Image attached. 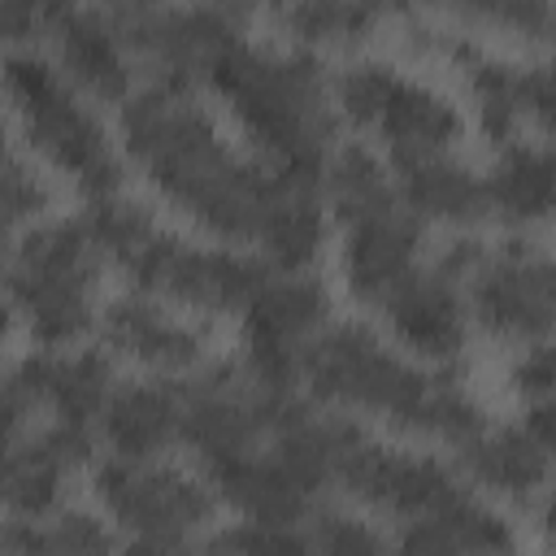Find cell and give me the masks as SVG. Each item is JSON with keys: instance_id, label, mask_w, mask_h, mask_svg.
Listing matches in <instances>:
<instances>
[{"instance_id": "obj_1", "label": "cell", "mask_w": 556, "mask_h": 556, "mask_svg": "<svg viewBox=\"0 0 556 556\" xmlns=\"http://www.w3.org/2000/svg\"><path fill=\"white\" fill-rule=\"evenodd\" d=\"M126 156L204 230L226 243H261L291 178L256 156L230 152L195 91L148 83L122 100L117 113ZM304 187V182H300Z\"/></svg>"}, {"instance_id": "obj_2", "label": "cell", "mask_w": 556, "mask_h": 556, "mask_svg": "<svg viewBox=\"0 0 556 556\" xmlns=\"http://www.w3.org/2000/svg\"><path fill=\"white\" fill-rule=\"evenodd\" d=\"M300 382L330 408L374 413L452 447L491 426L482 404L465 391L456 365H417L382 343V334L365 321H330L304 348Z\"/></svg>"}, {"instance_id": "obj_3", "label": "cell", "mask_w": 556, "mask_h": 556, "mask_svg": "<svg viewBox=\"0 0 556 556\" xmlns=\"http://www.w3.org/2000/svg\"><path fill=\"white\" fill-rule=\"evenodd\" d=\"M208 87L226 96L256 161L321 191L330 152L339 148V109L330 74L313 48L239 39L213 70Z\"/></svg>"}, {"instance_id": "obj_4", "label": "cell", "mask_w": 556, "mask_h": 556, "mask_svg": "<svg viewBox=\"0 0 556 556\" xmlns=\"http://www.w3.org/2000/svg\"><path fill=\"white\" fill-rule=\"evenodd\" d=\"M4 291L13 313L26 317L35 348H78L100 326V248L83 217H43L9 243Z\"/></svg>"}, {"instance_id": "obj_5", "label": "cell", "mask_w": 556, "mask_h": 556, "mask_svg": "<svg viewBox=\"0 0 556 556\" xmlns=\"http://www.w3.org/2000/svg\"><path fill=\"white\" fill-rule=\"evenodd\" d=\"M4 87L17 104L26 143L35 152H43L56 169L74 174L83 200H104V195L122 191L126 165H122L100 113L56 70L52 56H43L39 48H9Z\"/></svg>"}, {"instance_id": "obj_6", "label": "cell", "mask_w": 556, "mask_h": 556, "mask_svg": "<svg viewBox=\"0 0 556 556\" xmlns=\"http://www.w3.org/2000/svg\"><path fill=\"white\" fill-rule=\"evenodd\" d=\"M182 395V447L195 456L200 473L248 452H261L274 439L278 421L295 408L300 391L269 387L243 356L204 361L195 374L178 378Z\"/></svg>"}, {"instance_id": "obj_7", "label": "cell", "mask_w": 556, "mask_h": 556, "mask_svg": "<svg viewBox=\"0 0 556 556\" xmlns=\"http://www.w3.org/2000/svg\"><path fill=\"white\" fill-rule=\"evenodd\" d=\"M113 26L122 30L130 56L143 65L148 83L195 91L213 78L222 56L248 39L243 4H104Z\"/></svg>"}, {"instance_id": "obj_8", "label": "cell", "mask_w": 556, "mask_h": 556, "mask_svg": "<svg viewBox=\"0 0 556 556\" xmlns=\"http://www.w3.org/2000/svg\"><path fill=\"white\" fill-rule=\"evenodd\" d=\"M139 295H165L200 313H239L252 304L274 265L261 252L226 248V243H191L161 230L126 269Z\"/></svg>"}, {"instance_id": "obj_9", "label": "cell", "mask_w": 556, "mask_h": 556, "mask_svg": "<svg viewBox=\"0 0 556 556\" xmlns=\"http://www.w3.org/2000/svg\"><path fill=\"white\" fill-rule=\"evenodd\" d=\"M113 356L104 348H35L4 378V443L35 430V413L52 421L96 426L113 395Z\"/></svg>"}, {"instance_id": "obj_10", "label": "cell", "mask_w": 556, "mask_h": 556, "mask_svg": "<svg viewBox=\"0 0 556 556\" xmlns=\"http://www.w3.org/2000/svg\"><path fill=\"white\" fill-rule=\"evenodd\" d=\"M465 300L486 334L543 343L556 330V256L521 235H508L482 252L465 282Z\"/></svg>"}, {"instance_id": "obj_11", "label": "cell", "mask_w": 556, "mask_h": 556, "mask_svg": "<svg viewBox=\"0 0 556 556\" xmlns=\"http://www.w3.org/2000/svg\"><path fill=\"white\" fill-rule=\"evenodd\" d=\"M96 495L130 539H191L217 508L204 478L178 465L122 456H104L96 465Z\"/></svg>"}, {"instance_id": "obj_12", "label": "cell", "mask_w": 556, "mask_h": 556, "mask_svg": "<svg viewBox=\"0 0 556 556\" xmlns=\"http://www.w3.org/2000/svg\"><path fill=\"white\" fill-rule=\"evenodd\" d=\"M330 326V291L313 269H274L243 308V361L282 391L300 387L304 348Z\"/></svg>"}, {"instance_id": "obj_13", "label": "cell", "mask_w": 556, "mask_h": 556, "mask_svg": "<svg viewBox=\"0 0 556 556\" xmlns=\"http://www.w3.org/2000/svg\"><path fill=\"white\" fill-rule=\"evenodd\" d=\"M339 491H348L352 500L391 513L400 521L413 517H430L443 504H452L460 491H469L465 473L430 452H408V447H387L378 439H365L343 473H339Z\"/></svg>"}, {"instance_id": "obj_14", "label": "cell", "mask_w": 556, "mask_h": 556, "mask_svg": "<svg viewBox=\"0 0 556 556\" xmlns=\"http://www.w3.org/2000/svg\"><path fill=\"white\" fill-rule=\"evenodd\" d=\"M43 43L56 70L91 100L122 104L135 91V56L113 26L109 9L91 4H43Z\"/></svg>"}, {"instance_id": "obj_15", "label": "cell", "mask_w": 556, "mask_h": 556, "mask_svg": "<svg viewBox=\"0 0 556 556\" xmlns=\"http://www.w3.org/2000/svg\"><path fill=\"white\" fill-rule=\"evenodd\" d=\"M96 439H100L96 426L48 421V426H35L30 434L4 443V482H0V491H4L9 517H26V521L52 517L61 495H65L70 473L83 460H91Z\"/></svg>"}, {"instance_id": "obj_16", "label": "cell", "mask_w": 556, "mask_h": 556, "mask_svg": "<svg viewBox=\"0 0 556 556\" xmlns=\"http://www.w3.org/2000/svg\"><path fill=\"white\" fill-rule=\"evenodd\" d=\"M382 313L395 339L430 365H456L469 334V300L465 287L443 274L434 261L417 265L400 287L387 291Z\"/></svg>"}, {"instance_id": "obj_17", "label": "cell", "mask_w": 556, "mask_h": 556, "mask_svg": "<svg viewBox=\"0 0 556 556\" xmlns=\"http://www.w3.org/2000/svg\"><path fill=\"white\" fill-rule=\"evenodd\" d=\"M100 339L117 356H130L165 378H187L208 361V330L174 317L152 295H117L100 308Z\"/></svg>"}, {"instance_id": "obj_18", "label": "cell", "mask_w": 556, "mask_h": 556, "mask_svg": "<svg viewBox=\"0 0 556 556\" xmlns=\"http://www.w3.org/2000/svg\"><path fill=\"white\" fill-rule=\"evenodd\" d=\"M421 217L395 195L352 222H343V278L356 300L382 304L391 287H400L417 269L421 252Z\"/></svg>"}, {"instance_id": "obj_19", "label": "cell", "mask_w": 556, "mask_h": 556, "mask_svg": "<svg viewBox=\"0 0 556 556\" xmlns=\"http://www.w3.org/2000/svg\"><path fill=\"white\" fill-rule=\"evenodd\" d=\"M365 426L343 413V408H317L304 395L295 400V408L278 421L269 452L321 500L326 491H339V473L348 465V456L365 443Z\"/></svg>"}, {"instance_id": "obj_20", "label": "cell", "mask_w": 556, "mask_h": 556, "mask_svg": "<svg viewBox=\"0 0 556 556\" xmlns=\"http://www.w3.org/2000/svg\"><path fill=\"white\" fill-rule=\"evenodd\" d=\"M182 439V395L174 378H126L100 413V443L122 460H156Z\"/></svg>"}, {"instance_id": "obj_21", "label": "cell", "mask_w": 556, "mask_h": 556, "mask_svg": "<svg viewBox=\"0 0 556 556\" xmlns=\"http://www.w3.org/2000/svg\"><path fill=\"white\" fill-rule=\"evenodd\" d=\"M217 500H226L239 517L248 521H269V526H304L321 500L269 452H248L239 460H226V465H213L200 473Z\"/></svg>"}, {"instance_id": "obj_22", "label": "cell", "mask_w": 556, "mask_h": 556, "mask_svg": "<svg viewBox=\"0 0 556 556\" xmlns=\"http://www.w3.org/2000/svg\"><path fill=\"white\" fill-rule=\"evenodd\" d=\"M456 469L465 473L469 486H482L504 500H534V491L552 473V456L534 443V434L521 421L508 426H486L469 443L456 447Z\"/></svg>"}, {"instance_id": "obj_23", "label": "cell", "mask_w": 556, "mask_h": 556, "mask_svg": "<svg viewBox=\"0 0 556 556\" xmlns=\"http://www.w3.org/2000/svg\"><path fill=\"white\" fill-rule=\"evenodd\" d=\"M374 130L387 143L391 165H408V161H426V156L452 152V143L460 139V113L434 87L413 83V78L400 74V83L391 87Z\"/></svg>"}, {"instance_id": "obj_24", "label": "cell", "mask_w": 556, "mask_h": 556, "mask_svg": "<svg viewBox=\"0 0 556 556\" xmlns=\"http://www.w3.org/2000/svg\"><path fill=\"white\" fill-rule=\"evenodd\" d=\"M391 169H395L400 200H404L421 222L473 226V222L491 217L486 178H482L473 165L456 161L452 152L426 156V161H408V165H391Z\"/></svg>"}, {"instance_id": "obj_25", "label": "cell", "mask_w": 556, "mask_h": 556, "mask_svg": "<svg viewBox=\"0 0 556 556\" xmlns=\"http://www.w3.org/2000/svg\"><path fill=\"white\" fill-rule=\"evenodd\" d=\"M439 52L465 70V87H469V96H473L482 135H486L495 148L513 143L517 122L526 117V113H521V65L500 61V56H486L469 35H460V30H452V26H447V39H443Z\"/></svg>"}, {"instance_id": "obj_26", "label": "cell", "mask_w": 556, "mask_h": 556, "mask_svg": "<svg viewBox=\"0 0 556 556\" xmlns=\"http://www.w3.org/2000/svg\"><path fill=\"white\" fill-rule=\"evenodd\" d=\"M482 178H486L491 217L508 226L543 222L556 208V165L552 152L539 143H521V139L504 143Z\"/></svg>"}, {"instance_id": "obj_27", "label": "cell", "mask_w": 556, "mask_h": 556, "mask_svg": "<svg viewBox=\"0 0 556 556\" xmlns=\"http://www.w3.org/2000/svg\"><path fill=\"white\" fill-rule=\"evenodd\" d=\"M4 556H117V552H113V530L100 517L83 508H65L39 521L9 517Z\"/></svg>"}, {"instance_id": "obj_28", "label": "cell", "mask_w": 556, "mask_h": 556, "mask_svg": "<svg viewBox=\"0 0 556 556\" xmlns=\"http://www.w3.org/2000/svg\"><path fill=\"white\" fill-rule=\"evenodd\" d=\"M400 187H395V174L378 161V152L361 139H348L330 152V165H326V178H321V200L334 208L339 222H352L387 200H395Z\"/></svg>"}, {"instance_id": "obj_29", "label": "cell", "mask_w": 556, "mask_h": 556, "mask_svg": "<svg viewBox=\"0 0 556 556\" xmlns=\"http://www.w3.org/2000/svg\"><path fill=\"white\" fill-rule=\"evenodd\" d=\"M78 217H83L91 243L100 248V256L117 261L122 269H126V265H130V261L161 235L156 213H152L143 200L126 195V191L104 195V200H87V208H83Z\"/></svg>"}, {"instance_id": "obj_30", "label": "cell", "mask_w": 556, "mask_h": 556, "mask_svg": "<svg viewBox=\"0 0 556 556\" xmlns=\"http://www.w3.org/2000/svg\"><path fill=\"white\" fill-rule=\"evenodd\" d=\"M274 17L291 30L300 48H317V43H361L382 22V9L361 0H300L278 9Z\"/></svg>"}, {"instance_id": "obj_31", "label": "cell", "mask_w": 556, "mask_h": 556, "mask_svg": "<svg viewBox=\"0 0 556 556\" xmlns=\"http://www.w3.org/2000/svg\"><path fill=\"white\" fill-rule=\"evenodd\" d=\"M430 517L443 526V534L452 539V547H456L460 556H517V534H513V526H508L495 508H486V504L473 495V486L460 491L452 504H443V508L430 513Z\"/></svg>"}, {"instance_id": "obj_32", "label": "cell", "mask_w": 556, "mask_h": 556, "mask_svg": "<svg viewBox=\"0 0 556 556\" xmlns=\"http://www.w3.org/2000/svg\"><path fill=\"white\" fill-rule=\"evenodd\" d=\"M395 83H400V70H395L391 61L356 56V61H343V65L330 74V96H334L339 117H348L352 126L374 130Z\"/></svg>"}, {"instance_id": "obj_33", "label": "cell", "mask_w": 556, "mask_h": 556, "mask_svg": "<svg viewBox=\"0 0 556 556\" xmlns=\"http://www.w3.org/2000/svg\"><path fill=\"white\" fill-rule=\"evenodd\" d=\"M208 556H308L313 539L304 526H269V521H230L208 534Z\"/></svg>"}, {"instance_id": "obj_34", "label": "cell", "mask_w": 556, "mask_h": 556, "mask_svg": "<svg viewBox=\"0 0 556 556\" xmlns=\"http://www.w3.org/2000/svg\"><path fill=\"white\" fill-rule=\"evenodd\" d=\"M304 530H308L317 556H391V539H382V530L374 521L343 513V508L321 504L304 521Z\"/></svg>"}, {"instance_id": "obj_35", "label": "cell", "mask_w": 556, "mask_h": 556, "mask_svg": "<svg viewBox=\"0 0 556 556\" xmlns=\"http://www.w3.org/2000/svg\"><path fill=\"white\" fill-rule=\"evenodd\" d=\"M43 208H48V182L17 148H9V156H4V226L9 230H17L22 222L35 226V222H43Z\"/></svg>"}, {"instance_id": "obj_36", "label": "cell", "mask_w": 556, "mask_h": 556, "mask_svg": "<svg viewBox=\"0 0 556 556\" xmlns=\"http://www.w3.org/2000/svg\"><path fill=\"white\" fill-rule=\"evenodd\" d=\"M452 13L469 22H495L521 35H552V17H556V9L539 0H478V4H456Z\"/></svg>"}, {"instance_id": "obj_37", "label": "cell", "mask_w": 556, "mask_h": 556, "mask_svg": "<svg viewBox=\"0 0 556 556\" xmlns=\"http://www.w3.org/2000/svg\"><path fill=\"white\" fill-rule=\"evenodd\" d=\"M508 382H513V391H517V395H526L530 404H534V400L556 395V343H552V339L530 343V348L513 361Z\"/></svg>"}, {"instance_id": "obj_38", "label": "cell", "mask_w": 556, "mask_h": 556, "mask_svg": "<svg viewBox=\"0 0 556 556\" xmlns=\"http://www.w3.org/2000/svg\"><path fill=\"white\" fill-rule=\"evenodd\" d=\"M521 113L556 135V56L521 65Z\"/></svg>"}, {"instance_id": "obj_39", "label": "cell", "mask_w": 556, "mask_h": 556, "mask_svg": "<svg viewBox=\"0 0 556 556\" xmlns=\"http://www.w3.org/2000/svg\"><path fill=\"white\" fill-rule=\"evenodd\" d=\"M391 556H460V552L452 547V539L434 517H413V521H400L391 539Z\"/></svg>"}, {"instance_id": "obj_40", "label": "cell", "mask_w": 556, "mask_h": 556, "mask_svg": "<svg viewBox=\"0 0 556 556\" xmlns=\"http://www.w3.org/2000/svg\"><path fill=\"white\" fill-rule=\"evenodd\" d=\"M521 426L534 434V443H539L547 456H556V395L534 400V404L521 413Z\"/></svg>"}, {"instance_id": "obj_41", "label": "cell", "mask_w": 556, "mask_h": 556, "mask_svg": "<svg viewBox=\"0 0 556 556\" xmlns=\"http://www.w3.org/2000/svg\"><path fill=\"white\" fill-rule=\"evenodd\" d=\"M117 556H208L191 539H130Z\"/></svg>"}, {"instance_id": "obj_42", "label": "cell", "mask_w": 556, "mask_h": 556, "mask_svg": "<svg viewBox=\"0 0 556 556\" xmlns=\"http://www.w3.org/2000/svg\"><path fill=\"white\" fill-rule=\"evenodd\" d=\"M539 530H543L547 552L556 556V486L547 491V500H543V508H539Z\"/></svg>"}, {"instance_id": "obj_43", "label": "cell", "mask_w": 556, "mask_h": 556, "mask_svg": "<svg viewBox=\"0 0 556 556\" xmlns=\"http://www.w3.org/2000/svg\"><path fill=\"white\" fill-rule=\"evenodd\" d=\"M547 152H552V165H556V143H547Z\"/></svg>"}, {"instance_id": "obj_44", "label": "cell", "mask_w": 556, "mask_h": 556, "mask_svg": "<svg viewBox=\"0 0 556 556\" xmlns=\"http://www.w3.org/2000/svg\"><path fill=\"white\" fill-rule=\"evenodd\" d=\"M552 39H556V17H552Z\"/></svg>"}]
</instances>
